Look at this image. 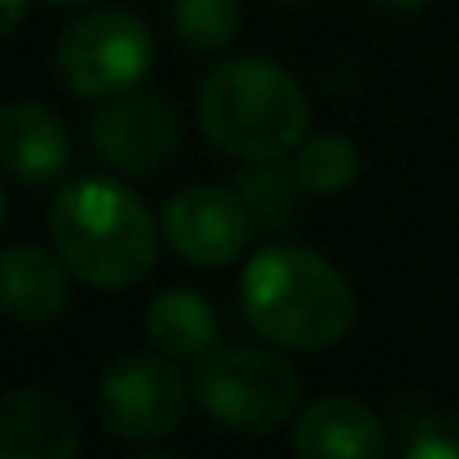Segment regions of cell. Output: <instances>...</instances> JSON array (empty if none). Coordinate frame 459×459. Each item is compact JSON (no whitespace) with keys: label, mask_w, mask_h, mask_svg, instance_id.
Wrapping results in <instances>:
<instances>
[{"label":"cell","mask_w":459,"mask_h":459,"mask_svg":"<svg viewBox=\"0 0 459 459\" xmlns=\"http://www.w3.org/2000/svg\"><path fill=\"white\" fill-rule=\"evenodd\" d=\"M0 5H5V32H14L19 19H23V5H28V0H0Z\"/></svg>","instance_id":"19"},{"label":"cell","mask_w":459,"mask_h":459,"mask_svg":"<svg viewBox=\"0 0 459 459\" xmlns=\"http://www.w3.org/2000/svg\"><path fill=\"white\" fill-rule=\"evenodd\" d=\"M203 414L239 437H271L298 419L302 378L298 369L262 347H225L203 356L194 378Z\"/></svg>","instance_id":"4"},{"label":"cell","mask_w":459,"mask_h":459,"mask_svg":"<svg viewBox=\"0 0 459 459\" xmlns=\"http://www.w3.org/2000/svg\"><path fill=\"white\" fill-rule=\"evenodd\" d=\"M253 225L257 221L239 189L189 185L162 207V244H171V253L194 266H225L244 257Z\"/></svg>","instance_id":"7"},{"label":"cell","mask_w":459,"mask_h":459,"mask_svg":"<svg viewBox=\"0 0 459 459\" xmlns=\"http://www.w3.org/2000/svg\"><path fill=\"white\" fill-rule=\"evenodd\" d=\"M153 37L131 10H95L77 19L55 50V73L64 91L82 100H113L122 91H135V82L149 73Z\"/></svg>","instance_id":"5"},{"label":"cell","mask_w":459,"mask_h":459,"mask_svg":"<svg viewBox=\"0 0 459 459\" xmlns=\"http://www.w3.org/2000/svg\"><path fill=\"white\" fill-rule=\"evenodd\" d=\"M5 280V307H10V316H14V325H23V329H46V325H55V320H64V311H68V298H73V289H68V262L55 253H46V248H37V244H10V253H5V271H0Z\"/></svg>","instance_id":"12"},{"label":"cell","mask_w":459,"mask_h":459,"mask_svg":"<svg viewBox=\"0 0 459 459\" xmlns=\"http://www.w3.org/2000/svg\"><path fill=\"white\" fill-rule=\"evenodd\" d=\"M293 450L302 459H383L387 423L351 396H320L293 419Z\"/></svg>","instance_id":"10"},{"label":"cell","mask_w":459,"mask_h":459,"mask_svg":"<svg viewBox=\"0 0 459 459\" xmlns=\"http://www.w3.org/2000/svg\"><path fill=\"white\" fill-rule=\"evenodd\" d=\"M239 307L253 333L289 351H325L356 325V293L342 271L298 244L253 253L244 266Z\"/></svg>","instance_id":"1"},{"label":"cell","mask_w":459,"mask_h":459,"mask_svg":"<svg viewBox=\"0 0 459 459\" xmlns=\"http://www.w3.org/2000/svg\"><path fill=\"white\" fill-rule=\"evenodd\" d=\"M46 5H59V10H77V5H91V0H46Z\"/></svg>","instance_id":"20"},{"label":"cell","mask_w":459,"mask_h":459,"mask_svg":"<svg viewBox=\"0 0 459 459\" xmlns=\"http://www.w3.org/2000/svg\"><path fill=\"white\" fill-rule=\"evenodd\" d=\"M410 459H459V414H423L410 423Z\"/></svg>","instance_id":"17"},{"label":"cell","mask_w":459,"mask_h":459,"mask_svg":"<svg viewBox=\"0 0 459 459\" xmlns=\"http://www.w3.org/2000/svg\"><path fill=\"white\" fill-rule=\"evenodd\" d=\"M239 198L248 203L253 221L266 225V230H284L293 216H298V189L302 180L275 162H248V171L235 180Z\"/></svg>","instance_id":"15"},{"label":"cell","mask_w":459,"mask_h":459,"mask_svg":"<svg viewBox=\"0 0 459 459\" xmlns=\"http://www.w3.org/2000/svg\"><path fill=\"white\" fill-rule=\"evenodd\" d=\"M216 311L207 298L189 293V289H167L153 298L149 316H144V338L153 351L171 356V360H203L216 347Z\"/></svg>","instance_id":"13"},{"label":"cell","mask_w":459,"mask_h":459,"mask_svg":"<svg viewBox=\"0 0 459 459\" xmlns=\"http://www.w3.org/2000/svg\"><path fill=\"white\" fill-rule=\"evenodd\" d=\"M158 230L140 194L117 180L91 176L64 185L50 212L55 253L68 262L73 280L91 289H131L158 262Z\"/></svg>","instance_id":"2"},{"label":"cell","mask_w":459,"mask_h":459,"mask_svg":"<svg viewBox=\"0 0 459 459\" xmlns=\"http://www.w3.org/2000/svg\"><path fill=\"white\" fill-rule=\"evenodd\" d=\"M378 10H387V14H414V10H423L428 0H374Z\"/></svg>","instance_id":"18"},{"label":"cell","mask_w":459,"mask_h":459,"mask_svg":"<svg viewBox=\"0 0 459 459\" xmlns=\"http://www.w3.org/2000/svg\"><path fill=\"white\" fill-rule=\"evenodd\" d=\"M239 19H244L239 0H171V28L198 55L225 50L239 32Z\"/></svg>","instance_id":"16"},{"label":"cell","mask_w":459,"mask_h":459,"mask_svg":"<svg viewBox=\"0 0 459 459\" xmlns=\"http://www.w3.org/2000/svg\"><path fill=\"white\" fill-rule=\"evenodd\" d=\"M293 176L302 180L307 194H338V189H347L360 176V149L347 135H338V131L311 135V140L298 144Z\"/></svg>","instance_id":"14"},{"label":"cell","mask_w":459,"mask_h":459,"mask_svg":"<svg viewBox=\"0 0 459 459\" xmlns=\"http://www.w3.org/2000/svg\"><path fill=\"white\" fill-rule=\"evenodd\" d=\"M284 5H298V0H284Z\"/></svg>","instance_id":"21"},{"label":"cell","mask_w":459,"mask_h":459,"mask_svg":"<svg viewBox=\"0 0 459 459\" xmlns=\"http://www.w3.org/2000/svg\"><path fill=\"white\" fill-rule=\"evenodd\" d=\"M203 135L239 162H280L307 140L311 100L293 73L271 59H230L198 91Z\"/></svg>","instance_id":"3"},{"label":"cell","mask_w":459,"mask_h":459,"mask_svg":"<svg viewBox=\"0 0 459 459\" xmlns=\"http://www.w3.org/2000/svg\"><path fill=\"white\" fill-rule=\"evenodd\" d=\"M82 446L77 414L46 387H14L0 401V455L5 459H73Z\"/></svg>","instance_id":"9"},{"label":"cell","mask_w":459,"mask_h":459,"mask_svg":"<svg viewBox=\"0 0 459 459\" xmlns=\"http://www.w3.org/2000/svg\"><path fill=\"white\" fill-rule=\"evenodd\" d=\"M95 410L104 432L117 441H162L185 419V378L162 351L122 356L100 374Z\"/></svg>","instance_id":"6"},{"label":"cell","mask_w":459,"mask_h":459,"mask_svg":"<svg viewBox=\"0 0 459 459\" xmlns=\"http://www.w3.org/2000/svg\"><path fill=\"white\" fill-rule=\"evenodd\" d=\"M91 149L100 153V162L126 176H153L180 149V117L162 95L122 91L95 113Z\"/></svg>","instance_id":"8"},{"label":"cell","mask_w":459,"mask_h":459,"mask_svg":"<svg viewBox=\"0 0 459 459\" xmlns=\"http://www.w3.org/2000/svg\"><path fill=\"white\" fill-rule=\"evenodd\" d=\"M0 149H5V167L19 185H50L68 171L73 144L64 122L37 104V100H14L0 117Z\"/></svg>","instance_id":"11"}]
</instances>
